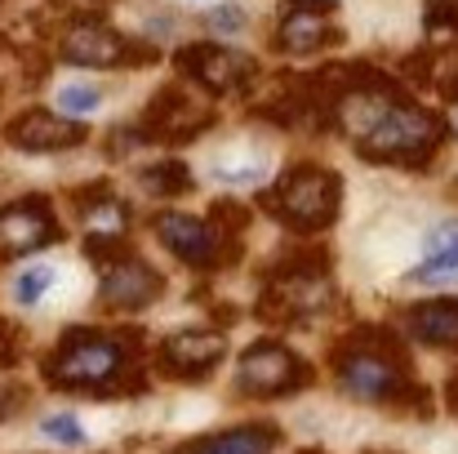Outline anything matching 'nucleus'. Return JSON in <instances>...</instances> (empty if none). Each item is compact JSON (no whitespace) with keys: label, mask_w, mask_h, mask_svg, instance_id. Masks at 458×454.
Here are the masks:
<instances>
[{"label":"nucleus","mask_w":458,"mask_h":454,"mask_svg":"<svg viewBox=\"0 0 458 454\" xmlns=\"http://www.w3.org/2000/svg\"><path fill=\"white\" fill-rule=\"evenodd\" d=\"M343 103L356 107L347 121V134L365 160L383 165H423L445 139V121H437L428 107L405 99L392 81L369 94H347Z\"/></svg>","instance_id":"f257e3e1"},{"label":"nucleus","mask_w":458,"mask_h":454,"mask_svg":"<svg viewBox=\"0 0 458 454\" xmlns=\"http://www.w3.org/2000/svg\"><path fill=\"white\" fill-rule=\"evenodd\" d=\"M139 343L103 330H67L63 343L45 361V379L63 392H139L143 383L130 379Z\"/></svg>","instance_id":"f03ea898"},{"label":"nucleus","mask_w":458,"mask_h":454,"mask_svg":"<svg viewBox=\"0 0 458 454\" xmlns=\"http://www.w3.org/2000/svg\"><path fill=\"white\" fill-rule=\"evenodd\" d=\"M334 361H338V383L360 401H414V397H423L410 379L401 338H392L387 330L352 334L334 352Z\"/></svg>","instance_id":"7ed1b4c3"},{"label":"nucleus","mask_w":458,"mask_h":454,"mask_svg":"<svg viewBox=\"0 0 458 454\" xmlns=\"http://www.w3.org/2000/svg\"><path fill=\"white\" fill-rule=\"evenodd\" d=\"M338 205H343V178L334 169H320V165H294L263 196V210L276 214L281 223H290L294 232L329 227L338 218Z\"/></svg>","instance_id":"20e7f679"},{"label":"nucleus","mask_w":458,"mask_h":454,"mask_svg":"<svg viewBox=\"0 0 458 454\" xmlns=\"http://www.w3.org/2000/svg\"><path fill=\"white\" fill-rule=\"evenodd\" d=\"M307 383H311V365H303L285 343H272V338L245 347L236 365V388L250 397H290Z\"/></svg>","instance_id":"39448f33"},{"label":"nucleus","mask_w":458,"mask_h":454,"mask_svg":"<svg viewBox=\"0 0 458 454\" xmlns=\"http://www.w3.org/2000/svg\"><path fill=\"white\" fill-rule=\"evenodd\" d=\"M209 121H214V112H209V103H200V94H191L187 85H165L143 112L139 139H148V143H187V139L205 134Z\"/></svg>","instance_id":"423d86ee"},{"label":"nucleus","mask_w":458,"mask_h":454,"mask_svg":"<svg viewBox=\"0 0 458 454\" xmlns=\"http://www.w3.org/2000/svg\"><path fill=\"white\" fill-rule=\"evenodd\" d=\"M174 67L191 81V85H205L209 94H232V90H245L254 81V58H245L241 49H227V45H182Z\"/></svg>","instance_id":"0eeeda50"},{"label":"nucleus","mask_w":458,"mask_h":454,"mask_svg":"<svg viewBox=\"0 0 458 454\" xmlns=\"http://www.w3.org/2000/svg\"><path fill=\"white\" fill-rule=\"evenodd\" d=\"M58 236H63V227L54 223V210L45 196L0 205V259H22L40 245H54Z\"/></svg>","instance_id":"6e6552de"},{"label":"nucleus","mask_w":458,"mask_h":454,"mask_svg":"<svg viewBox=\"0 0 458 454\" xmlns=\"http://www.w3.org/2000/svg\"><path fill=\"white\" fill-rule=\"evenodd\" d=\"M98 268H103L98 295H103L107 307H116V312H139V307H148V303L160 299V290H165V277L156 272L152 263L134 259L130 250H121L116 259H107V263H98Z\"/></svg>","instance_id":"1a4fd4ad"},{"label":"nucleus","mask_w":458,"mask_h":454,"mask_svg":"<svg viewBox=\"0 0 458 454\" xmlns=\"http://www.w3.org/2000/svg\"><path fill=\"white\" fill-rule=\"evenodd\" d=\"M156 236H160V245H165L174 259H182L187 268H218V259H223V241H218L214 218L160 214V218H156Z\"/></svg>","instance_id":"9d476101"},{"label":"nucleus","mask_w":458,"mask_h":454,"mask_svg":"<svg viewBox=\"0 0 458 454\" xmlns=\"http://www.w3.org/2000/svg\"><path fill=\"white\" fill-rule=\"evenodd\" d=\"M227 343L214 330H174L160 343V370L174 379H205L223 361Z\"/></svg>","instance_id":"9b49d317"},{"label":"nucleus","mask_w":458,"mask_h":454,"mask_svg":"<svg viewBox=\"0 0 458 454\" xmlns=\"http://www.w3.org/2000/svg\"><path fill=\"white\" fill-rule=\"evenodd\" d=\"M58 54H63V63H76V67H121V63H130V40L121 31H112L107 22L85 18L63 36Z\"/></svg>","instance_id":"f8f14e48"},{"label":"nucleus","mask_w":458,"mask_h":454,"mask_svg":"<svg viewBox=\"0 0 458 454\" xmlns=\"http://www.w3.org/2000/svg\"><path fill=\"white\" fill-rule=\"evenodd\" d=\"M4 134H9L13 148H22V151H63V148L85 143V125H76V121H58L54 112H40V107L13 116Z\"/></svg>","instance_id":"ddd939ff"},{"label":"nucleus","mask_w":458,"mask_h":454,"mask_svg":"<svg viewBox=\"0 0 458 454\" xmlns=\"http://www.w3.org/2000/svg\"><path fill=\"white\" fill-rule=\"evenodd\" d=\"M276 446V428L267 424H241L214 437H196L187 446H178V454H272Z\"/></svg>","instance_id":"4468645a"},{"label":"nucleus","mask_w":458,"mask_h":454,"mask_svg":"<svg viewBox=\"0 0 458 454\" xmlns=\"http://www.w3.org/2000/svg\"><path fill=\"white\" fill-rule=\"evenodd\" d=\"M410 334L432 347H458V299H432L410 307Z\"/></svg>","instance_id":"2eb2a0df"},{"label":"nucleus","mask_w":458,"mask_h":454,"mask_svg":"<svg viewBox=\"0 0 458 454\" xmlns=\"http://www.w3.org/2000/svg\"><path fill=\"white\" fill-rule=\"evenodd\" d=\"M334 40H338V31L325 22V13H299V9H290L281 18V27H276V49H285V54H311V49H325Z\"/></svg>","instance_id":"dca6fc26"},{"label":"nucleus","mask_w":458,"mask_h":454,"mask_svg":"<svg viewBox=\"0 0 458 454\" xmlns=\"http://www.w3.org/2000/svg\"><path fill=\"white\" fill-rule=\"evenodd\" d=\"M410 76L423 81V85H437L441 99L458 103V49H432L419 63L410 58Z\"/></svg>","instance_id":"f3484780"},{"label":"nucleus","mask_w":458,"mask_h":454,"mask_svg":"<svg viewBox=\"0 0 458 454\" xmlns=\"http://www.w3.org/2000/svg\"><path fill=\"white\" fill-rule=\"evenodd\" d=\"M139 178H143V187L152 196H187L191 192V174H187V165L178 156H165V160L148 165Z\"/></svg>","instance_id":"a211bd4d"},{"label":"nucleus","mask_w":458,"mask_h":454,"mask_svg":"<svg viewBox=\"0 0 458 454\" xmlns=\"http://www.w3.org/2000/svg\"><path fill=\"white\" fill-rule=\"evenodd\" d=\"M410 281H419V286H458V250H432L419 268H410Z\"/></svg>","instance_id":"6ab92c4d"},{"label":"nucleus","mask_w":458,"mask_h":454,"mask_svg":"<svg viewBox=\"0 0 458 454\" xmlns=\"http://www.w3.org/2000/svg\"><path fill=\"white\" fill-rule=\"evenodd\" d=\"M54 281H58V272H54V268H45V263H40V268H27V272L13 281V299L22 303V307H36V303L49 295V286H54Z\"/></svg>","instance_id":"aec40b11"},{"label":"nucleus","mask_w":458,"mask_h":454,"mask_svg":"<svg viewBox=\"0 0 458 454\" xmlns=\"http://www.w3.org/2000/svg\"><path fill=\"white\" fill-rule=\"evenodd\" d=\"M214 174L223 183H263L267 178V160L263 156H254V160H218Z\"/></svg>","instance_id":"412c9836"},{"label":"nucleus","mask_w":458,"mask_h":454,"mask_svg":"<svg viewBox=\"0 0 458 454\" xmlns=\"http://www.w3.org/2000/svg\"><path fill=\"white\" fill-rule=\"evenodd\" d=\"M98 103H103V94H98L94 85H67V90L58 94V107H63L67 116H85V112H98Z\"/></svg>","instance_id":"4be33fe9"},{"label":"nucleus","mask_w":458,"mask_h":454,"mask_svg":"<svg viewBox=\"0 0 458 454\" xmlns=\"http://www.w3.org/2000/svg\"><path fill=\"white\" fill-rule=\"evenodd\" d=\"M40 433L54 437L58 446H85V428H81L76 415H49V419L40 424Z\"/></svg>","instance_id":"5701e85b"},{"label":"nucleus","mask_w":458,"mask_h":454,"mask_svg":"<svg viewBox=\"0 0 458 454\" xmlns=\"http://www.w3.org/2000/svg\"><path fill=\"white\" fill-rule=\"evenodd\" d=\"M428 27L432 31H458V0H428Z\"/></svg>","instance_id":"b1692460"},{"label":"nucleus","mask_w":458,"mask_h":454,"mask_svg":"<svg viewBox=\"0 0 458 454\" xmlns=\"http://www.w3.org/2000/svg\"><path fill=\"white\" fill-rule=\"evenodd\" d=\"M205 22H209V31H241L245 27V9L241 4H218V9L205 13Z\"/></svg>","instance_id":"393cba45"},{"label":"nucleus","mask_w":458,"mask_h":454,"mask_svg":"<svg viewBox=\"0 0 458 454\" xmlns=\"http://www.w3.org/2000/svg\"><path fill=\"white\" fill-rule=\"evenodd\" d=\"M338 0H294L290 9H299V13H329Z\"/></svg>","instance_id":"a878e982"},{"label":"nucleus","mask_w":458,"mask_h":454,"mask_svg":"<svg viewBox=\"0 0 458 454\" xmlns=\"http://www.w3.org/2000/svg\"><path fill=\"white\" fill-rule=\"evenodd\" d=\"M450 406H454V410H458V379H454V383H450Z\"/></svg>","instance_id":"bb28decb"},{"label":"nucleus","mask_w":458,"mask_h":454,"mask_svg":"<svg viewBox=\"0 0 458 454\" xmlns=\"http://www.w3.org/2000/svg\"><path fill=\"white\" fill-rule=\"evenodd\" d=\"M0 343H4V330H0Z\"/></svg>","instance_id":"cd10ccee"},{"label":"nucleus","mask_w":458,"mask_h":454,"mask_svg":"<svg viewBox=\"0 0 458 454\" xmlns=\"http://www.w3.org/2000/svg\"><path fill=\"white\" fill-rule=\"evenodd\" d=\"M311 454H320V450H311Z\"/></svg>","instance_id":"c85d7f7f"},{"label":"nucleus","mask_w":458,"mask_h":454,"mask_svg":"<svg viewBox=\"0 0 458 454\" xmlns=\"http://www.w3.org/2000/svg\"><path fill=\"white\" fill-rule=\"evenodd\" d=\"M454 130H458V125H454Z\"/></svg>","instance_id":"c756f323"}]
</instances>
